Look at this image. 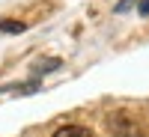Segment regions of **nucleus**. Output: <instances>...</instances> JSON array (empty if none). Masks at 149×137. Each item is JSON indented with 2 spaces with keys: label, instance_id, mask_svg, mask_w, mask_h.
Segmentation results:
<instances>
[{
  "label": "nucleus",
  "instance_id": "obj_1",
  "mask_svg": "<svg viewBox=\"0 0 149 137\" xmlns=\"http://www.w3.org/2000/svg\"><path fill=\"white\" fill-rule=\"evenodd\" d=\"M54 137H93L90 128H84V125H63V128H57Z\"/></svg>",
  "mask_w": 149,
  "mask_h": 137
},
{
  "label": "nucleus",
  "instance_id": "obj_2",
  "mask_svg": "<svg viewBox=\"0 0 149 137\" xmlns=\"http://www.w3.org/2000/svg\"><path fill=\"white\" fill-rule=\"evenodd\" d=\"M0 30H3V33H24V30H27V24H21V21H9V18H0Z\"/></svg>",
  "mask_w": 149,
  "mask_h": 137
},
{
  "label": "nucleus",
  "instance_id": "obj_3",
  "mask_svg": "<svg viewBox=\"0 0 149 137\" xmlns=\"http://www.w3.org/2000/svg\"><path fill=\"white\" fill-rule=\"evenodd\" d=\"M137 9H140V15H149V0H140Z\"/></svg>",
  "mask_w": 149,
  "mask_h": 137
}]
</instances>
